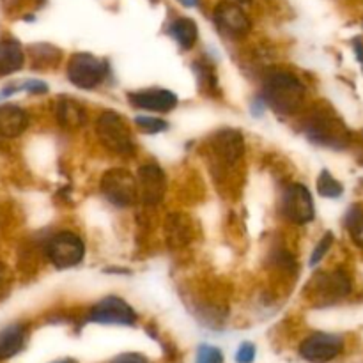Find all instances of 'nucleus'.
I'll use <instances>...</instances> for the list:
<instances>
[{
  "label": "nucleus",
  "instance_id": "obj_14",
  "mask_svg": "<svg viewBox=\"0 0 363 363\" xmlns=\"http://www.w3.org/2000/svg\"><path fill=\"white\" fill-rule=\"evenodd\" d=\"M130 103L147 112H170L177 106V96L167 89H144L130 92Z\"/></svg>",
  "mask_w": 363,
  "mask_h": 363
},
{
  "label": "nucleus",
  "instance_id": "obj_6",
  "mask_svg": "<svg viewBox=\"0 0 363 363\" xmlns=\"http://www.w3.org/2000/svg\"><path fill=\"white\" fill-rule=\"evenodd\" d=\"M305 133L312 142L328 147H344L350 142L346 126L337 117L326 112L312 113L305 124Z\"/></svg>",
  "mask_w": 363,
  "mask_h": 363
},
{
  "label": "nucleus",
  "instance_id": "obj_30",
  "mask_svg": "<svg viewBox=\"0 0 363 363\" xmlns=\"http://www.w3.org/2000/svg\"><path fill=\"white\" fill-rule=\"evenodd\" d=\"M357 53H358V59H360L363 62V46L360 45V43L357 45Z\"/></svg>",
  "mask_w": 363,
  "mask_h": 363
},
{
  "label": "nucleus",
  "instance_id": "obj_9",
  "mask_svg": "<svg viewBox=\"0 0 363 363\" xmlns=\"http://www.w3.org/2000/svg\"><path fill=\"white\" fill-rule=\"evenodd\" d=\"M137 319L133 307L119 296L103 298L89 312V321L103 326H135Z\"/></svg>",
  "mask_w": 363,
  "mask_h": 363
},
{
  "label": "nucleus",
  "instance_id": "obj_17",
  "mask_svg": "<svg viewBox=\"0 0 363 363\" xmlns=\"http://www.w3.org/2000/svg\"><path fill=\"white\" fill-rule=\"evenodd\" d=\"M28 126V116L23 108L16 105L0 106V137H20Z\"/></svg>",
  "mask_w": 363,
  "mask_h": 363
},
{
  "label": "nucleus",
  "instance_id": "obj_31",
  "mask_svg": "<svg viewBox=\"0 0 363 363\" xmlns=\"http://www.w3.org/2000/svg\"><path fill=\"white\" fill-rule=\"evenodd\" d=\"M52 363H78V362L73 360V358H62V360H57V362H52Z\"/></svg>",
  "mask_w": 363,
  "mask_h": 363
},
{
  "label": "nucleus",
  "instance_id": "obj_32",
  "mask_svg": "<svg viewBox=\"0 0 363 363\" xmlns=\"http://www.w3.org/2000/svg\"><path fill=\"white\" fill-rule=\"evenodd\" d=\"M238 2H250V0H238Z\"/></svg>",
  "mask_w": 363,
  "mask_h": 363
},
{
  "label": "nucleus",
  "instance_id": "obj_2",
  "mask_svg": "<svg viewBox=\"0 0 363 363\" xmlns=\"http://www.w3.org/2000/svg\"><path fill=\"white\" fill-rule=\"evenodd\" d=\"M96 135L105 149L121 156L133 155L135 144L128 121L116 110H105L96 119Z\"/></svg>",
  "mask_w": 363,
  "mask_h": 363
},
{
  "label": "nucleus",
  "instance_id": "obj_28",
  "mask_svg": "<svg viewBox=\"0 0 363 363\" xmlns=\"http://www.w3.org/2000/svg\"><path fill=\"white\" fill-rule=\"evenodd\" d=\"M110 363H149V360L140 353H123Z\"/></svg>",
  "mask_w": 363,
  "mask_h": 363
},
{
  "label": "nucleus",
  "instance_id": "obj_11",
  "mask_svg": "<svg viewBox=\"0 0 363 363\" xmlns=\"http://www.w3.org/2000/svg\"><path fill=\"white\" fill-rule=\"evenodd\" d=\"M344 350V339L335 333H314L300 344V357L311 363H328Z\"/></svg>",
  "mask_w": 363,
  "mask_h": 363
},
{
  "label": "nucleus",
  "instance_id": "obj_5",
  "mask_svg": "<svg viewBox=\"0 0 363 363\" xmlns=\"http://www.w3.org/2000/svg\"><path fill=\"white\" fill-rule=\"evenodd\" d=\"M351 293V280L344 272L318 273L311 280L308 296L319 307L337 303Z\"/></svg>",
  "mask_w": 363,
  "mask_h": 363
},
{
  "label": "nucleus",
  "instance_id": "obj_15",
  "mask_svg": "<svg viewBox=\"0 0 363 363\" xmlns=\"http://www.w3.org/2000/svg\"><path fill=\"white\" fill-rule=\"evenodd\" d=\"M165 238L170 248H183L194 240V223L183 213H170L165 220Z\"/></svg>",
  "mask_w": 363,
  "mask_h": 363
},
{
  "label": "nucleus",
  "instance_id": "obj_20",
  "mask_svg": "<svg viewBox=\"0 0 363 363\" xmlns=\"http://www.w3.org/2000/svg\"><path fill=\"white\" fill-rule=\"evenodd\" d=\"M170 34L176 39L177 45L183 50H190L191 46L197 43L199 28L191 18H177L172 25H170Z\"/></svg>",
  "mask_w": 363,
  "mask_h": 363
},
{
  "label": "nucleus",
  "instance_id": "obj_18",
  "mask_svg": "<svg viewBox=\"0 0 363 363\" xmlns=\"http://www.w3.org/2000/svg\"><path fill=\"white\" fill-rule=\"evenodd\" d=\"M28 332L23 325H9L0 330V362H6L21 353L27 344Z\"/></svg>",
  "mask_w": 363,
  "mask_h": 363
},
{
  "label": "nucleus",
  "instance_id": "obj_16",
  "mask_svg": "<svg viewBox=\"0 0 363 363\" xmlns=\"http://www.w3.org/2000/svg\"><path fill=\"white\" fill-rule=\"evenodd\" d=\"M55 117L62 128H80L87 123V110L71 96H62L55 103Z\"/></svg>",
  "mask_w": 363,
  "mask_h": 363
},
{
  "label": "nucleus",
  "instance_id": "obj_10",
  "mask_svg": "<svg viewBox=\"0 0 363 363\" xmlns=\"http://www.w3.org/2000/svg\"><path fill=\"white\" fill-rule=\"evenodd\" d=\"M137 199L145 206H158L167 194L165 172L156 163H144L138 169L137 177Z\"/></svg>",
  "mask_w": 363,
  "mask_h": 363
},
{
  "label": "nucleus",
  "instance_id": "obj_3",
  "mask_svg": "<svg viewBox=\"0 0 363 363\" xmlns=\"http://www.w3.org/2000/svg\"><path fill=\"white\" fill-rule=\"evenodd\" d=\"M108 73V64L92 53H74L67 62V80L78 89L91 91L103 84Z\"/></svg>",
  "mask_w": 363,
  "mask_h": 363
},
{
  "label": "nucleus",
  "instance_id": "obj_13",
  "mask_svg": "<svg viewBox=\"0 0 363 363\" xmlns=\"http://www.w3.org/2000/svg\"><path fill=\"white\" fill-rule=\"evenodd\" d=\"M215 23L229 38H243L252 28L247 13L240 6L230 2H222L216 6Z\"/></svg>",
  "mask_w": 363,
  "mask_h": 363
},
{
  "label": "nucleus",
  "instance_id": "obj_23",
  "mask_svg": "<svg viewBox=\"0 0 363 363\" xmlns=\"http://www.w3.org/2000/svg\"><path fill=\"white\" fill-rule=\"evenodd\" d=\"M223 353L211 344H201L195 354V363H223Z\"/></svg>",
  "mask_w": 363,
  "mask_h": 363
},
{
  "label": "nucleus",
  "instance_id": "obj_26",
  "mask_svg": "<svg viewBox=\"0 0 363 363\" xmlns=\"http://www.w3.org/2000/svg\"><path fill=\"white\" fill-rule=\"evenodd\" d=\"M11 287H13V275H11V269L7 268L4 262H0V300L7 298V294L11 293Z\"/></svg>",
  "mask_w": 363,
  "mask_h": 363
},
{
  "label": "nucleus",
  "instance_id": "obj_21",
  "mask_svg": "<svg viewBox=\"0 0 363 363\" xmlns=\"http://www.w3.org/2000/svg\"><path fill=\"white\" fill-rule=\"evenodd\" d=\"M346 225L354 243L360 248H363V209L360 206H353V208L347 211Z\"/></svg>",
  "mask_w": 363,
  "mask_h": 363
},
{
  "label": "nucleus",
  "instance_id": "obj_25",
  "mask_svg": "<svg viewBox=\"0 0 363 363\" xmlns=\"http://www.w3.org/2000/svg\"><path fill=\"white\" fill-rule=\"evenodd\" d=\"M333 243V236L332 233L325 234V236L321 238V241L318 243V247L314 248V252H312V257H311V266H315L318 262L323 261V257L326 255V252L330 250V247H332Z\"/></svg>",
  "mask_w": 363,
  "mask_h": 363
},
{
  "label": "nucleus",
  "instance_id": "obj_7",
  "mask_svg": "<svg viewBox=\"0 0 363 363\" xmlns=\"http://www.w3.org/2000/svg\"><path fill=\"white\" fill-rule=\"evenodd\" d=\"M50 262L59 269H69L80 264L85 255V245L80 236L71 230L57 233L46 248Z\"/></svg>",
  "mask_w": 363,
  "mask_h": 363
},
{
  "label": "nucleus",
  "instance_id": "obj_24",
  "mask_svg": "<svg viewBox=\"0 0 363 363\" xmlns=\"http://www.w3.org/2000/svg\"><path fill=\"white\" fill-rule=\"evenodd\" d=\"M135 124H137L142 131H145V133H152V135L162 133V131H165L167 128H169V124H167L165 121L152 116H138L137 119H135Z\"/></svg>",
  "mask_w": 363,
  "mask_h": 363
},
{
  "label": "nucleus",
  "instance_id": "obj_27",
  "mask_svg": "<svg viewBox=\"0 0 363 363\" xmlns=\"http://www.w3.org/2000/svg\"><path fill=\"white\" fill-rule=\"evenodd\" d=\"M257 350L252 342H243L236 351V363H254Z\"/></svg>",
  "mask_w": 363,
  "mask_h": 363
},
{
  "label": "nucleus",
  "instance_id": "obj_12",
  "mask_svg": "<svg viewBox=\"0 0 363 363\" xmlns=\"http://www.w3.org/2000/svg\"><path fill=\"white\" fill-rule=\"evenodd\" d=\"M209 145H211L213 155L225 165H234L245 155L243 135L233 128H223L216 131L209 140Z\"/></svg>",
  "mask_w": 363,
  "mask_h": 363
},
{
  "label": "nucleus",
  "instance_id": "obj_22",
  "mask_svg": "<svg viewBox=\"0 0 363 363\" xmlns=\"http://www.w3.org/2000/svg\"><path fill=\"white\" fill-rule=\"evenodd\" d=\"M318 191L319 195H323L326 199H337L342 195L344 188L328 170H323L318 179Z\"/></svg>",
  "mask_w": 363,
  "mask_h": 363
},
{
  "label": "nucleus",
  "instance_id": "obj_4",
  "mask_svg": "<svg viewBox=\"0 0 363 363\" xmlns=\"http://www.w3.org/2000/svg\"><path fill=\"white\" fill-rule=\"evenodd\" d=\"M101 194L105 195L106 201L110 204L117 206V208H130L137 199V181L131 172L126 169H110L103 174L101 183Z\"/></svg>",
  "mask_w": 363,
  "mask_h": 363
},
{
  "label": "nucleus",
  "instance_id": "obj_1",
  "mask_svg": "<svg viewBox=\"0 0 363 363\" xmlns=\"http://www.w3.org/2000/svg\"><path fill=\"white\" fill-rule=\"evenodd\" d=\"M262 98L279 116H293L303 105L305 85L289 71H273L264 80Z\"/></svg>",
  "mask_w": 363,
  "mask_h": 363
},
{
  "label": "nucleus",
  "instance_id": "obj_8",
  "mask_svg": "<svg viewBox=\"0 0 363 363\" xmlns=\"http://www.w3.org/2000/svg\"><path fill=\"white\" fill-rule=\"evenodd\" d=\"M280 209L289 222L300 223V225L312 222L315 215L314 199H312L308 188L300 183H293L284 188Z\"/></svg>",
  "mask_w": 363,
  "mask_h": 363
},
{
  "label": "nucleus",
  "instance_id": "obj_29",
  "mask_svg": "<svg viewBox=\"0 0 363 363\" xmlns=\"http://www.w3.org/2000/svg\"><path fill=\"white\" fill-rule=\"evenodd\" d=\"M179 2H183L184 6H188V7H195L199 4V0H179Z\"/></svg>",
  "mask_w": 363,
  "mask_h": 363
},
{
  "label": "nucleus",
  "instance_id": "obj_19",
  "mask_svg": "<svg viewBox=\"0 0 363 363\" xmlns=\"http://www.w3.org/2000/svg\"><path fill=\"white\" fill-rule=\"evenodd\" d=\"M25 64V52L14 39L0 41V77L18 73Z\"/></svg>",
  "mask_w": 363,
  "mask_h": 363
}]
</instances>
